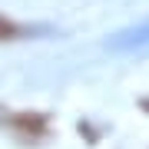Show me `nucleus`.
<instances>
[{"mask_svg": "<svg viewBox=\"0 0 149 149\" xmlns=\"http://www.w3.org/2000/svg\"><path fill=\"white\" fill-rule=\"evenodd\" d=\"M3 123L17 136H27V139H43L50 133V116H43V113H13Z\"/></svg>", "mask_w": 149, "mask_h": 149, "instance_id": "f257e3e1", "label": "nucleus"}, {"mask_svg": "<svg viewBox=\"0 0 149 149\" xmlns=\"http://www.w3.org/2000/svg\"><path fill=\"white\" fill-rule=\"evenodd\" d=\"M30 30H23L20 23H13L10 17H3L0 13V43H10V40H17V37H27Z\"/></svg>", "mask_w": 149, "mask_h": 149, "instance_id": "f03ea898", "label": "nucleus"}, {"mask_svg": "<svg viewBox=\"0 0 149 149\" xmlns=\"http://www.w3.org/2000/svg\"><path fill=\"white\" fill-rule=\"evenodd\" d=\"M139 109H143V113H149V96H146V100H139Z\"/></svg>", "mask_w": 149, "mask_h": 149, "instance_id": "7ed1b4c3", "label": "nucleus"}]
</instances>
